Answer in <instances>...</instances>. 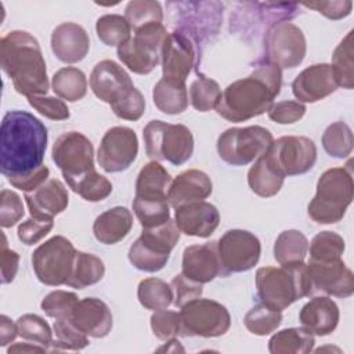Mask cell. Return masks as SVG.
I'll use <instances>...</instances> for the list:
<instances>
[{"label":"cell","instance_id":"obj_1","mask_svg":"<svg viewBox=\"0 0 354 354\" xmlns=\"http://www.w3.org/2000/svg\"><path fill=\"white\" fill-rule=\"evenodd\" d=\"M47 129L26 111H8L0 130V171L17 177L43 166L47 148Z\"/></svg>","mask_w":354,"mask_h":354},{"label":"cell","instance_id":"obj_2","mask_svg":"<svg viewBox=\"0 0 354 354\" xmlns=\"http://www.w3.org/2000/svg\"><path fill=\"white\" fill-rule=\"evenodd\" d=\"M282 69L260 59L253 72L225 87L216 112L228 122H245L270 109L281 91Z\"/></svg>","mask_w":354,"mask_h":354},{"label":"cell","instance_id":"obj_3","mask_svg":"<svg viewBox=\"0 0 354 354\" xmlns=\"http://www.w3.org/2000/svg\"><path fill=\"white\" fill-rule=\"evenodd\" d=\"M0 64L17 93L28 98L48 91L46 61L37 39L29 32L11 30L0 39Z\"/></svg>","mask_w":354,"mask_h":354},{"label":"cell","instance_id":"obj_4","mask_svg":"<svg viewBox=\"0 0 354 354\" xmlns=\"http://www.w3.org/2000/svg\"><path fill=\"white\" fill-rule=\"evenodd\" d=\"M256 289L260 301L278 311L313 295L311 278L304 261L259 268L256 271Z\"/></svg>","mask_w":354,"mask_h":354},{"label":"cell","instance_id":"obj_5","mask_svg":"<svg viewBox=\"0 0 354 354\" xmlns=\"http://www.w3.org/2000/svg\"><path fill=\"white\" fill-rule=\"evenodd\" d=\"M351 162L343 167L325 170L317 183V192L308 203L307 212L318 224L339 223L354 196V181Z\"/></svg>","mask_w":354,"mask_h":354},{"label":"cell","instance_id":"obj_6","mask_svg":"<svg viewBox=\"0 0 354 354\" xmlns=\"http://www.w3.org/2000/svg\"><path fill=\"white\" fill-rule=\"evenodd\" d=\"M145 152L152 160L184 165L194 153V136L184 124L151 120L142 130Z\"/></svg>","mask_w":354,"mask_h":354},{"label":"cell","instance_id":"obj_7","mask_svg":"<svg viewBox=\"0 0 354 354\" xmlns=\"http://www.w3.org/2000/svg\"><path fill=\"white\" fill-rule=\"evenodd\" d=\"M180 241V230L174 220L153 228H142L141 235L133 242L127 257L140 271H160L169 261L170 253Z\"/></svg>","mask_w":354,"mask_h":354},{"label":"cell","instance_id":"obj_8","mask_svg":"<svg viewBox=\"0 0 354 354\" xmlns=\"http://www.w3.org/2000/svg\"><path fill=\"white\" fill-rule=\"evenodd\" d=\"M174 7L177 19L174 30L184 33L195 44L198 54L220 29L223 19V4L218 1H177L169 3Z\"/></svg>","mask_w":354,"mask_h":354},{"label":"cell","instance_id":"obj_9","mask_svg":"<svg viewBox=\"0 0 354 354\" xmlns=\"http://www.w3.org/2000/svg\"><path fill=\"white\" fill-rule=\"evenodd\" d=\"M163 24H149L134 30V36L118 47V58L131 72L151 73L160 62L163 41L167 36Z\"/></svg>","mask_w":354,"mask_h":354},{"label":"cell","instance_id":"obj_10","mask_svg":"<svg viewBox=\"0 0 354 354\" xmlns=\"http://www.w3.org/2000/svg\"><path fill=\"white\" fill-rule=\"evenodd\" d=\"M274 141L272 134L263 126L231 127L217 138V153L228 165L245 166L260 158Z\"/></svg>","mask_w":354,"mask_h":354},{"label":"cell","instance_id":"obj_11","mask_svg":"<svg viewBox=\"0 0 354 354\" xmlns=\"http://www.w3.org/2000/svg\"><path fill=\"white\" fill-rule=\"evenodd\" d=\"M76 249L62 235H55L32 253V267L37 279L48 286L66 285L73 270Z\"/></svg>","mask_w":354,"mask_h":354},{"label":"cell","instance_id":"obj_12","mask_svg":"<svg viewBox=\"0 0 354 354\" xmlns=\"http://www.w3.org/2000/svg\"><path fill=\"white\" fill-rule=\"evenodd\" d=\"M263 156L282 177L299 176L315 165L317 147L308 137L283 136L272 141Z\"/></svg>","mask_w":354,"mask_h":354},{"label":"cell","instance_id":"obj_13","mask_svg":"<svg viewBox=\"0 0 354 354\" xmlns=\"http://www.w3.org/2000/svg\"><path fill=\"white\" fill-rule=\"evenodd\" d=\"M183 336L218 337L228 332L231 315L225 306L212 299H195L180 310Z\"/></svg>","mask_w":354,"mask_h":354},{"label":"cell","instance_id":"obj_14","mask_svg":"<svg viewBox=\"0 0 354 354\" xmlns=\"http://www.w3.org/2000/svg\"><path fill=\"white\" fill-rule=\"evenodd\" d=\"M263 61L277 66L292 69L299 66L307 51L303 30L289 21L277 22L268 26L264 35Z\"/></svg>","mask_w":354,"mask_h":354},{"label":"cell","instance_id":"obj_15","mask_svg":"<svg viewBox=\"0 0 354 354\" xmlns=\"http://www.w3.org/2000/svg\"><path fill=\"white\" fill-rule=\"evenodd\" d=\"M221 275L252 270L260 259L261 245L259 238L246 230H228L217 241Z\"/></svg>","mask_w":354,"mask_h":354},{"label":"cell","instance_id":"obj_16","mask_svg":"<svg viewBox=\"0 0 354 354\" xmlns=\"http://www.w3.org/2000/svg\"><path fill=\"white\" fill-rule=\"evenodd\" d=\"M51 158L65 181L94 170V148L91 141L79 131H66L53 144Z\"/></svg>","mask_w":354,"mask_h":354},{"label":"cell","instance_id":"obj_17","mask_svg":"<svg viewBox=\"0 0 354 354\" xmlns=\"http://www.w3.org/2000/svg\"><path fill=\"white\" fill-rule=\"evenodd\" d=\"M138 155V138L133 129L115 126L106 130L97 152V162L106 173L127 170Z\"/></svg>","mask_w":354,"mask_h":354},{"label":"cell","instance_id":"obj_18","mask_svg":"<svg viewBox=\"0 0 354 354\" xmlns=\"http://www.w3.org/2000/svg\"><path fill=\"white\" fill-rule=\"evenodd\" d=\"M199 58L195 44L184 33L173 30L167 33L162 47V77L185 83Z\"/></svg>","mask_w":354,"mask_h":354},{"label":"cell","instance_id":"obj_19","mask_svg":"<svg viewBox=\"0 0 354 354\" xmlns=\"http://www.w3.org/2000/svg\"><path fill=\"white\" fill-rule=\"evenodd\" d=\"M307 268L313 293L321 292L342 299L350 297L354 293V274L342 259L329 261L310 260Z\"/></svg>","mask_w":354,"mask_h":354},{"label":"cell","instance_id":"obj_20","mask_svg":"<svg viewBox=\"0 0 354 354\" xmlns=\"http://www.w3.org/2000/svg\"><path fill=\"white\" fill-rule=\"evenodd\" d=\"M90 88L94 95L112 105L134 87L130 75L112 59L100 61L91 71Z\"/></svg>","mask_w":354,"mask_h":354},{"label":"cell","instance_id":"obj_21","mask_svg":"<svg viewBox=\"0 0 354 354\" xmlns=\"http://www.w3.org/2000/svg\"><path fill=\"white\" fill-rule=\"evenodd\" d=\"M335 82L329 64H314L303 69L292 82V93L299 102H317L335 93Z\"/></svg>","mask_w":354,"mask_h":354},{"label":"cell","instance_id":"obj_22","mask_svg":"<svg viewBox=\"0 0 354 354\" xmlns=\"http://www.w3.org/2000/svg\"><path fill=\"white\" fill-rule=\"evenodd\" d=\"M181 272L187 278L202 285L212 282L216 277L221 275L217 242L210 241L201 245L187 246L183 252Z\"/></svg>","mask_w":354,"mask_h":354},{"label":"cell","instance_id":"obj_23","mask_svg":"<svg viewBox=\"0 0 354 354\" xmlns=\"http://www.w3.org/2000/svg\"><path fill=\"white\" fill-rule=\"evenodd\" d=\"M174 221L180 232L188 236L207 238L218 227L220 213L214 205L206 201H196L178 206Z\"/></svg>","mask_w":354,"mask_h":354},{"label":"cell","instance_id":"obj_24","mask_svg":"<svg viewBox=\"0 0 354 354\" xmlns=\"http://www.w3.org/2000/svg\"><path fill=\"white\" fill-rule=\"evenodd\" d=\"M24 198L30 216L37 220H53L69 203L68 189L57 178L46 180L36 189L25 192Z\"/></svg>","mask_w":354,"mask_h":354},{"label":"cell","instance_id":"obj_25","mask_svg":"<svg viewBox=\"0 0 354 354\" xmlns=\"http://www.w3.org/2000/svg\"><path fill=\"white\" fill-rule=\"evenodd\" d=\"M71 321L80 332L94 339L105 337L113 325L109 307L97 297H84L79 300L71 315Z\"/></svg>","mask_w":354,"mask_h":354},{"label":"cell","instance_id":"obj_26","mask_svg":"<svg viewBox=\"0 0 354 354\" xmlns=\"http://www.w3.org/2000/svg\"><path fill=\"white\" fill-rule=\"evenodd\" d=\"M51 50L61 62H80L90 50L88 35L79 24L62 22L51 33Z\"/></svg>","mask_w":354,"mask_h":354},{"label":"cell","instance_id":"obj_27","mask_svg":"<svg viewBox=\"0 0 354 354\" xmlns=\"http://www.w3.org/2000/svg\"><path fill=\"white\" fill-rule=\"evenodd\" d=\"M213 183L210 177L198 169H189L180 173L170 184L167 201L173 209L189 202L205 201L212 195Z\"/></svg>","mask_w":354,"mask_h":354},{"label":"cell","instance_id":"obj_28","mask_svg":"<svg viewBox=\"0 0 354 354\" xmlns=\"http://www.w3.org/2000/svg\"><path fill=\"white\" fill-rule=\"evenodd\" d=\"M339 318V307L329 296L313 297L301 307L299 313L301 326L317 336L330 335L336 329Z\"/></svg>","mask_w":354,"mask_h":354},{"label":"cell","instance_id":"obj_29","mask_svg":"<svg viewBox=\"0 0 354 354\" xmlns=\"http://www.w3.org/2000/svg\"><path fill=\"white\" fill-rule=\"evenodd\" d=\"M133 227V214L124 206H115L101 213L94 224L93 234L104 245H115L124 239Z\"/></svg>","mask_w":354,"mask_h":354},{"label":"cell","instance_id":"obj_30","mask_svg":"<svg viewBox=\"0 0 354 354\" xmlns=\"http://www.w3.org/2000/svg\"><path fill=\"white\" fill-rule=\"evenodd\" d=\"M173 178L169 171L156 160L147 163L138 173L136 181V196L138 198H167Z\"/></svg>","mask_w":354,"mask_h":354},{"label":"cell","instance_id":"obj_31","mask_svg":"<svg viewBox=\"0 0 354 354\" xmlns=\"http://www.w3.org/2000/svg\"><path fill=\"white\" fill-rule=\"evenodd\" d=\"M152 98L155 106L167 115L183 113L188 106V91L183 82L162 77L152 90Z\"/></svg>","mask_w":354,"mask_h":354},{"label":"cell","instance_id":"obj_32","mask_svg":"<svg viewBox=\"0 0 354 354\" xmlns=\"http://www.w3.org/2000/svg\"><path fill=\"white\" fill-rule=\"evenodd\" d=\"M315 339L306 328H286L271 336L268 350L272 354H307L313 351Z\"/></svg>","mask_w":354,"mask_h":354},{"label":"cell","instance_id":"obj_33","mask_svg":"<svg viewBox=\"0 0 354 354\" xmlns=\"http://www.w3.org/2000/svg\"><path fill=\"white\" fill-rule=\"evenodd\" d=\"M51 88L61 100L75 102L86 95L87 77L79 68L65 66L53 75Z\"/></svg>","mask_w":354,"mask_h":354},{"label":"cell","instance_id":"obj_34","mask_svg":"<svg viewBox=\"0 0 354 354\" xmlns=\"http://www.w3.org/2000/svg\"><path fill=\"white\" fill-rule=\"evenodd\" d=\"M285 177L278 174L261 155L256 159L254 165L248 171L249 188L261 198H270L277 195L282 185Z\"/></svg>","mask_w":354,"mask_h":354},{"label":"cell","instance_id":"obj_35","mask_svg":"<svg viewBox=\"0 0 354 354\" xmlns=\"http://www.w3.org/2000/svg\"><path fill=\"white\" fill-rule=\"evenodd\" d=\"M104 274H105V266L98 256L77 250L72 275L66 285L75 289H84L87 286H91L100 282Z\"/></svg>","mask_w":354,"mask_h":354},{"label":"cell","instance_id":"obj_36","mask_svg":"<svg viewBox=\"0 0 354 354\" xmlns=\"http://www.w3.org/2000/svg\"><path fill=\"white\" fill-rule=\"evenodd\" d=\"M308 253V241L299 230L282 231L274 243V259L281 264L304 261Z\"/></svg>","mask_w":354,"mask_h":354},{"label":"cell","instance_id":"obj_37","mask_svg":"<svg viewBox=\"0 0 354 354\" xmlns=\"http://www.w3.org/2000/svg\"><path fill=\"white\" fill-rule=\"evenodd\" d=\"M353 35L350 30L336 46L332 54V73L337 87L351 90L354 87V62H353Z\"/></svg>","mask_w":354,"mask_h":354},{"label":"cell","instance_id":"obj_38","mask_svg":"<svg viewBox=\"0 0 354 354\" xmlns=\"http://www.w3.org/2000/svg\"><path fill=\"white\" fill-rule=\"evenodd\" d=\"M137 297L142 307L152 311L163 310L173 304V290L170 283L155 277L140 281Z\"/></svg>","mask_w":354,"mask_h":354},{"label":"cell","instance_id":"obj_39","mask_svg":"<svg viewBox=\"0 0 354 354\" xmlns=\"http://www.w3.org/2000/svg\"><path fill=\"white\" fill-rule=\"evenodd\" d=\"M170 205L167 198L134 196L133 210L142 228H153L170 220Z\"/></svg>","mask_w":354,"mask_h":354},{"label":"cell","instance_id":"obj_40","mask_svg":"<svg viewBox=\"0 0 354 354\" xmlns=\"http://www.w3.org/2000/svg\"><path fill=\"white\" fill-rule=\"evenodd\" d=\"M68 187L80 195L87 202H100L108 198L112 192V183L97 170H90L86 174L66 181Z\"/></svg>","mask_w":354,"mask_h":354},{"label":"cell","instance_id":"obj_41","mask_svg":"<svg viewBox=\"0 0 354 354\" xmlns=\"http://www.w3.org/2000/svg\"><path fill=\"white\" fill-rule=\"evenodd\" d=\"M95 32L98 39L109 47H119L131 37L127 19L119 14H106L97 19Z\"/></svg>","mask_w":354,"mask_h":354},{"label":"cell","instance_id":"obj_42","mask_svg":"<svg viewBox=\"0 0 354 354\" xmlns=\"http://www.w3.org/2000/svg\"><path fill=\"white\" fill-rule=\"evenodd\" d=\"M353 131L344 122H335L329 124L322 134V147L325 152L333 158H347L353 152Z\"/></svg>","mask_w":354,"mask_h":354},{"label":"cell","instance_id":"obj_43","mask_svg":"<svg viewBox=\"0 0 354 354\" xmlns=\"http://www.w3.org/2000/svg\"><path fill=\"white\" fill-rule=\"evenodd\" d=\"M221 94L218 83L203 75H198L189 86V102L199 112H207L213 108L216 109Z\"/></svg>","mask_w":354,"mask_h":354},{"label":"cell","instance_id":"obj_44","mask_svg":"<svg viewBox=\"0 0 354 354\" xmlns=\"http://www.w3.org/2000/svg\"><path fill=\"white\" fill-rule=\"evenodd\" d=\"M124 18L134 32L149 24H162L163 10L160 3L155 0H133L126 6Z\"/></svg>","mask_w":354,"mask_h":354},{"label":"cell","instance_id":"obj_45","mask_svg":"<svg viewBox=\"0 0 354 354\" xmlns=\"http://www.w3.org/2000/svg\"><path fill=\"white\" fill-rule=\"evenodd\" d=\"M282 322V313L272 310L266 304L253 306L245 315L243 324L246 329L257 336L272 333Z\"/></svg>","mask_w":354,"mask_h":354},{"label":"cell","instance_id":"obj_46","mask_svg":"<svg viewBox=\"0 0 354 354\" xmlns=\"http://www.w3.org/2000/svg\"><path fill=\"white\" fill-rule=\"evenodd\" d=\"M310 260L329 261L342 259V254L346 249L344 239L333 231H321L318 232L308 245Z\"/></svg>","mask_w":354,"mask_h":354},{"label":"cell","instance_id":"obj_47","mask_svg":"<svg viewBox=\"0 0 354 354\" xmlns=\"http://www.w3.org/2000/svg\"><path fill=\"white\" fill-rule=\"evenodd\" d=\"M54 333L55 340L51 343L53 351H61V350H83L88 346V336H86L83 332H80L71 321V318H62L55 319L54 322Z\"/></svg>","mask_w":354,"mask_h":354},{"label":"cell","instance_id":"obj_48","mask_svg":"<svg viewBox=\"0 0 354 354\" xmlns=\"http://www.w3.org/2000/svg\"><path fill=\"white\" fill-rule=\"evenodd\" d=\"M18 336L22 339L40 344L50 350L53 343V332L50 325L36 314H24L17 319Z\"/></svg>","mask_w":354,"mask_h":354},{"label":"cell","instance_id":"obj_49","mask_svg":"<svg viewBox=\"0 0 354 354\" xmlns=\"http://www.w3.org/2000/svg\"><path fill=\"white\" fill-rule=\"evenodd\" d=\"M77 301L79 297L73 292L53 290L41 300L40 307L47 317L54 319H62L71 318Z\"/></svg>","mask_w":354,"mask_h":354},{"label":"cell","instance_id":"obj_50","mask_svg":"<svg viewBox=\"0 0 354 354\" xmlns=\"http://www.w3.org/2000/svg\"><path fill=\"white\" fill-rule=\"evenodd\" d=\"M151 329L159 340L167 342L176 337L181 329L180 313L166 308L155 311L151 315Z\"/></svg>","mask_w":354,"mask_h":354},{"label":"cell","instance_id":"obj_51","mask_svg":"<svg viewBox=\"0 0 354 354\" xmlns=\"http://www.w3.org/2000/svg\"><path fill=\"white\" fill-rule=\"evenodd\" d=\"M113 113L124 120H138L145 112V98L141 91L131 87L120 100L111 105Z\"/></svg>","mask_w":354,"mask_h":354},{"label":"cell","instance_id":"obj_52","mask_svg":"<svg viewBox=\"0 0 354 354\" xmlns=\"http://www.w3.org/2000/svg\"><path fill=\"white\" fill-rule=\"evenodd\" d=\"M25 214L24 203L19 195L10 189L0 192V225L3 228L14 227Z\"/></svg>","mask_w":354,"mask_h":354},{"label":"cell","instance_id":"obj_53","mask_svg":"<svg viewBox=\"0 0 354 354\" xmlns=\"http://www.w3.org/2000/svg\"><path fill=\"white\" fill-rule=\"evenodd\" d=\"M28 102L40 115L51 120H66L71 116L68 105L61 98L47 95H32L28 97Z\"/></svg>","mask_w":354,"mask_h":354},{"label":"cell","instance_id":"obj_54","mask_svg":"<svg viewBox=\"0 0 354 354\" xmlns=\"http://www.w3.org/2000/svg\"><path fill=\"white\" fill-rule=\"evenodd\" d=\"M173 290V304L178 308L185 306L187 303L202 296V283H198L189 278H187L183 272L174 275L170 282Z\"/></svg>","mask_w":354,"mask_h":354},{"label":"cell","instance_id":"obj_55","mask_svg":"<svg viewBox=\"0 0 354 354\" xmlns=\"http://www.w3.org/2000/svg\"><path fill=\"white\" fill-rule=\"evenodd\" d=\"M306 111L304 104L293 100H285L272 104L267 111V115L275 123L292 124L299 122L304 116Z\"/></svg>","mask_w":354,"mask_h":354},{"label":"cell","instance_id":"obj_56","mask_svg":"<svg viewBox=\"0 0 354 354\" xmlns=\"http://www.w3.org/2000/svg\"><path fill=\"white\" fill-rule=\"evenodd\" d=\"M53 220H37L30 216L28 220L22 221L18 225L17 235L22 243L30 246L40 242L53 230Z\"/></svg>","mask_w":354,"mask_h":354},{"label":"cell","instance_id":"obj_57","mask_svg":"<svg viewBox=\"0 0 354 354\" xmlns=\"http://www.w3.org/2000/svg\"><path fill=\"white\" fill-rule=\"evenodd\" d=\"M304 7L315 10L329 19H342L350 15L353 8V1L350 0H335V1H313L303 3Z\"/></svg>","mask_w":354,"mask_h":354},{"label":"cell","instance_id":"obj_58","mask_svg":"<svg viewBox=\"0 0 354 354\" xmlns=\"http://www.w3.org/2000/svg\"><path fill=\"white\" fill-rule=\"evenodd\" d=\"M48 176H50V170L46 165L40 166L39 169L30 171V173H26V174H22V176H17V177H10L7 178L8 183L17 188V189H21L24 192H29V191H33L36 189L39 185H41L46 180H48Z\"/></svg>","mask_w":354,"mask_h":354},{"label":"cell","instance_id":"obj_59","mask_svg":"<svg viewBox=\"0 0 354 354\" xmlns=\"http://www.w3.org/2000/svg\"><path fill=\"white\" fill-rule=\"evenodd\" d=\"M18 264H19V254L15 250H11L7 248V239L3 234V245L0 252V267H1V282L10 283L14 281L17 272H18Z\"/></svg>","mask_w":354,"mask_h":354},{"label":"cell","instance_id":"obj_60","mask_svg":"<svg viewBox=\"0 0 354 354\" xmlns=\"http://www.w3.org/2000/svg\"><path fill=\"white\" fill-rule=\"evenodd\" d=\"M18 336V326L7 315H0V346H7Z\"/></svg>","mask_w":354,"mask_h":354},{"label":"cell","instance_id":"obj_61","mask_svg":"<svg viewBox=\"0 0 354 354\" xmlns=\"http://www.w3.org/2000/svg\"><path fill=\"white\" fill-rule=\"evenodd\" d=\"M46 353L48 351L46 347L40 346V344H36V343H32V342H24V343H14L11 344L8 348H7V353L11 354V353Z\"/></svg>","mask_w":354,"mask_h":354},{"label":"cell","instance_id":"obj_62","mask_svg":"<svg viewBox=\"0 0 354 354\" xmlns=\"http://www.w3.org/2000/svg\"><path fill=\"white\" fill-rule=\"evenodd\" d=\"M158 351H166V353H177V351H181V353H183L184 348L181 347L180 342H178L176 337H173V339L167 340V343H166L163 347L158 348Z\"/></svg>","mask_w":354,"mask_h":354}]
</instances>
